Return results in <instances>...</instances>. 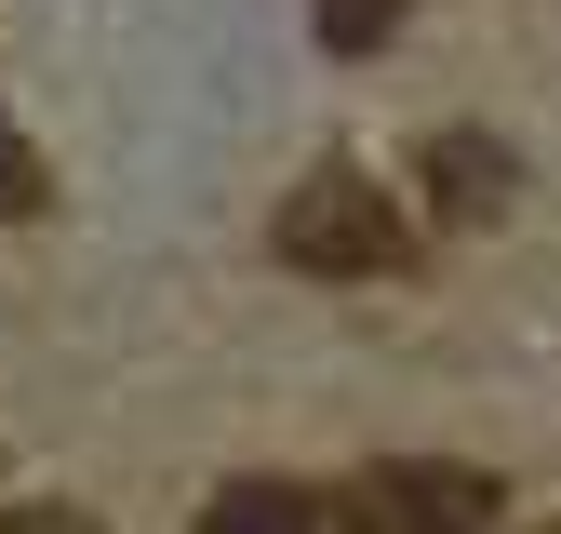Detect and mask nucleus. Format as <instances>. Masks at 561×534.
<instances>
[{"instance_id":"6","label":"nucleus","mask_w":561,"mask_h":534,"mask_svg":"<svg viewBox=\"0 0 561 534\" xmlns=\"http://www.w3.org/2000/svg\"><path fill=\"white\" fill-rule=\"evenodd\" d=\"M0 214H41V161H27L14 120H0Z\"/></svg>"},{"instance_id":"1","label":"nucleus","mask_w":561,"mask_h":534,"mask_svg":"<svg viewBox=\"0 0 561 534\" xmlns=\"http://www.w3.org/2000/svg\"><path fill=\"white\" fill-rule=\"evenodd\" d=\"M280 267H308V281H388L401 267V214L362 174H308L280 200Z\"/></svg>"},{"instance_id":"4","label":"nucleus","mask_w":561,"mask_h":534,"mask_svg":"<svg viewBox=\"0 0 561 534\" xmlns=\"http://www.w3.org/2000/svg\"><path fill=\"white\" fill-rule=\"evenodd\" d=\"M201 534H334V521L295 481H228V495H201Z\"/></svg>"},{"instance_id":"7","label":"nucleus","mask_w":561,"mask_h":534,"mask_svg":"<svg viewBox=\"0 0 561 534\" xmlns=\"http://www.w3.org/2000/svg\"><path fill=\"white\" fill-rule=\"evenodd\" d=\"M0 534H94L81 508H0Z\"/></svg>"},{"instance_id":"3","label":"nucleus","mask_w":561,"mask_h":534,"mask_svg":"<svg viewBox=\"0 0 561 534\" xmlns=\"http://www.w3.org/2000/svg\"><path fill=\"white\" fill-rule=\"evenodd\" d=\"M508 200V148L495 134H428V214L468 228V214H495Z\"/></svg>"},{"instance_id":"8","label":"nucleus","mask_w":561,"mask_h":534,"mask_svg":"<svg viewBox=\"0 0 561 534\" xmlns=\"http://www.w3.org/2000/svg\"><path fill=\"white\" fill-rule=\"evenodd\" d=\"M548 534H561V521H548Z\"/></svg>"},{"instance_id":"2","label":"nucleus","mask_w":561,"mask_h":534,"mask_svg":"<svg viewBox=\"0 0 561 534\" xmlns=\"http://www.w3.org/2000/svg\"><path fill=\"white\" fill-rule=\"evenodd\" d=\"M334 521L347 534H481L495 521V481H481V467H442V454H388V467H362V481L334 495Z\"/></svg>"},{"instance_id":"5","label":"nucleus","mask_w":561,"mask_h":534,"mask_svg":"<svg viewBox=\"0 0 561 534\" xmlns=\"http://www.w3.org/2000/svg\"><path fill=\"white\" fill-rule=\"evenodd\" d=\"M308 14H321L334 54H388V40H401V0H308Z\"/></svg>"}]
</instances>
